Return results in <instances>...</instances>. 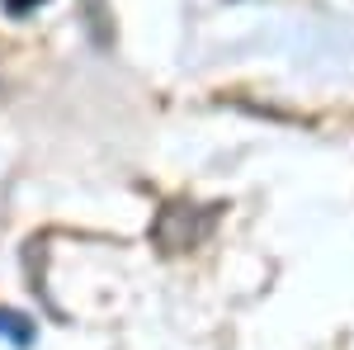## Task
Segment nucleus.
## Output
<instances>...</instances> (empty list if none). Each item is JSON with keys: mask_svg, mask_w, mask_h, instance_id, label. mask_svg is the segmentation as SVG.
Instances as JSON below:
<instances>
[{"mask_svg": "<svg viewBox=\"0 0 354 350\" xmlns=\"http://www.w3.org/2000/svg\"><path fill=\"white\" fill-rule=\"evenodd\" d=\"M0 331H5V341H15V346H28V341H33V322L19 317V313H5V308H0Z\"/></svg>", "mask_w": 354, "mask_h": 350, "instance_id": "obj_1", "label": "nucleus"}, {"mask_svg": "<svg viewBox=\"0 0 354 350\" xmlns=\"http://www.w3.org/2000/svg\"><path fill=\"white\" fill-rule=\"evenodd\" d=\"M10 5V15H24V10H33V5H43V0H5Z\"/></svg>", "mask_w": 354, "mask_h": 350, "instance_id": "obj_2", "label": "nucleus"}]
</instances>
